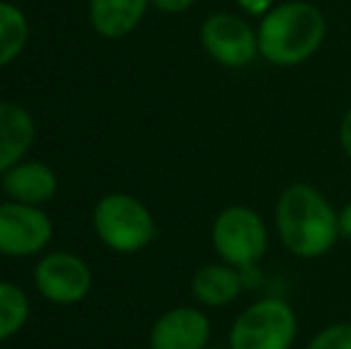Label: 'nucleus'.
Wrapping results in <instances>:
<instances>
[{
  "instance_id": "nucleus-16",
  "label": "nucleus",
  "mask_w": 351,
  "mask_h": 349,
  "mask_svg": "<svg viewBox=\"0 0 351 349\" xmlns=\"http://www.w3.org/2000/svg\"><path fill=\"white\" fill-rule=\"evenodd\" d=\"M306 349H351V323H332L325 326L308 342Z\"/></svg>"
},
{
  "instance_id": "nucleus-13",
  "label": "nucleus",
  "mask_w": 351,
  "mask_h": 349,
  "mask_svg": "<svg viewBox=\"0 0 351 349\" xmlns=\"http://www.w3.org/2000/svg\"><path fill=\"white\" fill-rule=\"evenodd\" d=\"M151 0H91L88 19L103 38H125L141 24Z\"/></svg>"
},
{
  "instance_id": "nucleus-11",
  "label": "nucleus",
  "mask_w": 351,
  "mask_h": 349,
  "mask_svg": "<svg viewBox=\"0 0 351 349\" xmlns=\"http://www.w3.org/2000/svg\"><path fill=\"white\" fill-rule=\"evenodd\" d=\"M36 125L27 108L0 101V175L22 163L34 146Z\"/></svg>"
},
{
  "instance_id": "nucleus-10",
  "label": "nucleus",
  "mask_w": 351,
  "mask_h": 349,
  "mask_svg": "<svg viewBox=\"0 0 351 349\" xmlns=\"http://www.w3.org/2000/svg\"><path fill=\"white\" fill-rule=\"evenodd\" d=\"M3 191L17 204L43 206L56 196L58 175L46 163L22 160L3 175Z\"/></svg>"
},
{
  "instance_id": "nucleus-8",
  "label": "nucleus",
  "mask_w": 351,
  "mask_h": 349,
  "mask_svg": "<svg viewBox=\"0 0 351 349\" xmlns=\"http://www.w3.org/2000/svg\"><path fill=\"white\" fill-rule=\"evenodd\" d=\"M34 285L38 294L51 304L70 306L88 297L93 285V273L84 258L67 252H51L36 263Z\"/></svg>"
},
{
  "instance_id": "nucleus-4",
  "label": "nucleus",
  "mask_w": 351,
  "mask_h": 349,
  "mask_svg": "<svg viewBox=\"0 0 351 349\" xmlns=\"http://www.w3.org/2000/svg\"><path fill=\"white\" fill-rule=\"evenodd\" d=\"M93 230L110 252L136 254L156 239V220L139 199L130 194H106L93 208Z\"/></svg>"
},
{
  "instance_id": "nucleus-1",
  "label": "nucleus",
  "mask_w": 351,
  "mask_h": 349,
  "mask_svg": "<svg viewBox=\"0 0 351 349\" xmlns=\"http://www.w3.org/2000/svg\"><path fill=\"white\" fill-rule=\"evenodd\" d=\"M275 228L287 252L306 261L325 256L339 239L337 210L323 191L306 182L282 189L275 204Z\"/></svg>"
},
{
  "instance_id": "nucleus-14",
  "label": "nucleus",
  "mask_w": 351,
  "mask_h": 349,
  "mask_svg": "<svg viewBox=\"0 0 351 349\" xmlns=\"http://www.w3.org/2000/svg\"><path fill=\"white\" fill-rule=\"evenodd\" d=\"M29 41L27 14L12 3L0 0V67H8L19 58Z\"/></svg>"
},
{
  "instance_id": "nucleus-21",
  "label": "nucleus",
  "mask_w": 351,
  "mask_h": 349,
  "mask_svg": "<svg viewBox=\"0 0 351 349\" xmlns=\"http://www.w3.org/2000/svg\"><path fill=\"white\" fill-rule=\"evenodd\" d=\"M208 349H222V347H208Z\"/></svg>"
},
{
  "instance_id": "nucleus-18",
  "label": "nucleus",
  "mask_w": 351,
  "mask_h": 349,
  "mask_svg": "<svg viewBox=\"0 0 351 349\" xmlns=\"http://www.w3.org/2000/svg\"><path fill=\"white\" fill-rule=\"evenodd\" d=\"M196 0H151V5L156 10L165 14H180V12H186V10L194 5Z\"/></svg>"
},
{
  "instance_id": "nucleus-6",
  "label": "nucleus",
  "mask_w": 351,
  "mask_h": 349,
  "mask_svg": "<svg viewBox=\"0 0 351 349\" xmlns=\"http://www.w3.org/2000/svg\"><path fill=\"white\" fill-rule=\"evenodd\" d=\"M201 46L217 65L241 70L249 67L258 53V34L244 17L232 12H213L201 24Z\"/></svg>"
},
{
  "instance_id": "nucleus-20",
  "label": "nucleus",
  "mask_w": 351,
  "mask_h": 349,
  "mask_svg": "<svg viewBox=\"0 0 351 349\" xmlns=\"http://www.w3.org/2000/svg\"><path fill=\"white\" fill-rule=\"evenodd\" d=\"M337 220H339V237L351 242V201L337 210Z\"/></svg>"
},
{
  "instance_id": "nucleus-9",
  "label": "nucleus",
  "mask_w": 351,
  "mask_h": 349,
  "mask_svg": "<svg viewBox=\"0 0 351 349\" xmlns=\"http://www.w3.org/2000/svg\"><path fill=\"white\" fill-rule=\"evenodd\" d=\"M208 316L191 306H177L160 313L148 333L151 349H208Z\"/></svg>"
},
{
  "instance_id": "nucleus-7",
  "label": "nucleus",
  "mask_w": 351,
  "mask_h": 349,
  "mask_svg": "<svg viewBox=\"0 0 351 349\" xmlns=\"http://www.w3.org/2000/svg\"><path fill=\"white\" fill-rule=\"evenodd\" d=\"M53 239V220L41 206L0 204V256L27 258L43 252Z\"/></svg>"
},
{
  "instance_id": "nucleus-3",
  "label": "nucleus",
  "mask_w": 351,
  "mask_h": 349,
  "mask_svg": "<svg viewBox=\"0 0 351 349\" xmlns=\"http://www.w3.org/2000/svg\"><path fill=\"white\" fill-rule=\"evenodd\" d=\"M296 335L299 318L291 304L280 297H265L234 318L227 349H291Z\"/></svg>"
},
{
  "instance_id": "nucleus-19",
  "label": "nucleus",
  "mask_w": 351,
  "mask_h": 349,
  "mask_svg": "<svg viewBox=\"0 0 351 349\" xmlns=\"http://www.w3.org/2000/svg\"><path fill=\"white\" fill-rule=\"evenodd\" d=\"M339 146H342V151L351 158V108L344 112L342 122H339Z\"/></svg>"
},
{
  "instance_id": "nucleus-2",
  "label": "nucleus",
  "mask_w": 351,
  "mask_h": 349,
  "mask_svg": "<svg viewBox=\"0 0 351 349\" xmlns=\"http://www.w3.org/2000/svg\"><path fill=\"white\" fill-rule=\"evenodd\" d=\"M258 53L275 67H296L315 56L328 36V22L308 0L278 3L256 27Z\"/></svg>"
},
{
  "instance_id": "nucleus-12",
  "label": "nucleus",
  "mask_w": 351,
  "mask_h": 349,
  "mask_svg": "<svg viewBox=\"0 0 351 349\" xmlns=\"http://www.w3.org/2000/svg\"><path fill=\"white\" fill-rule=\"evenodd\" d=\"M241 289H244L241 270L225 261L201 265L191 278V294L201 306H227L239 297Z\"/></svg>"
},
{
  "instance_id": "nucleus-17",
  "label": "nucleus",
  "mask_w": 351,
  "mask_h": 349,
  "mask_svg": "<svg viewBox=\"0 0 351 349\" xmlns=\"http://www.w3.org/2000/svg\"><path fill=\"white\" fill-rule=\"evenodd\" d=\"M237 5H239L241 10H244L249 17H263V14H268L270 10L275 8V0H237Z\"/></svg>"
},
{
  "instance_id": "nucleus-5",
  "label": "nucleus",
  "mask_w": 351,
  "mask_h": 349,
  "mask_svg": "<svg viewBox=\"0 0 351 349\" xmlns=\"http://www.w3.org/2000/svg\"><path fill=\"white\" fill-rule=\"evenodd\" d=\"M210 242L220 261L244 273L263 261L268 252V225L251 206H227L213 220Z\"/></svg>"
},
{
  "instance_id": "nucleus-15",
  "label": "nucleus",
  "mask_w": 351,
  "mask_h": 349,
  "mask_svg": "<svg viewBox=\"0 0 351 349\" xmlns=\"http://www.w3.org/2000/svg\"><path fill=\"white\" fill-rule=\"evenodd\" d=\"M29 321V297L22 287L0 280V342L17 335Z\"/></svg>"
}]
</instances>
